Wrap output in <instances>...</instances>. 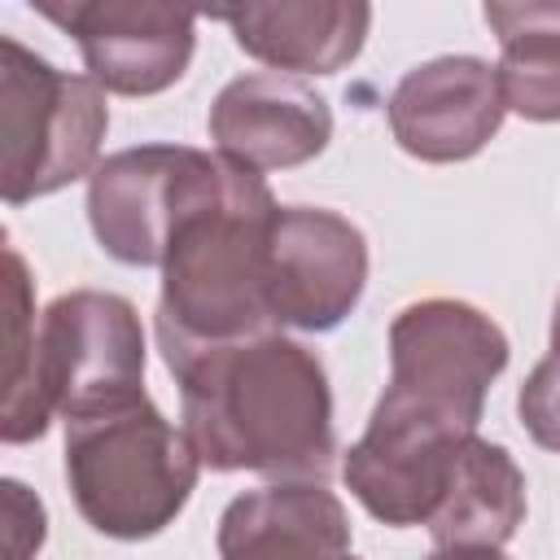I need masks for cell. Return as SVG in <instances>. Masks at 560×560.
I'll return each instance as SVG.
<instances>
[{"mask_svg": "<svg viewBox=\"0 0 560 560\" xmlns=\"http://www.w3.org/2000/svg\"><path fill=\"white\" fill-rule=\"evenodd\" d=\"M179 420L214 472L267 481H328L337 464L332 389L319 354L280 328L166 363Z\"/></svg>", "mask_w": 560, "mask_h": 560, "instance_id": "6da1fadb", "label": "cell"}, {"mask_svg": "<svg viewBox=\"0 0 560 560\" xmlns=\"http://www.w3.org/2000/svg\"><path fill=\"white\" fill-rule=\"evenodd\" d=\"M280 206L262 175L219 158L162 258L153 311L162 363L276 328L267 311V245Z\"/></svg>", "mask_w": 560, "mask_h": 560, "instance_id": "7a4b0ae2", "label": "cell"}, {"mask_svg": "<svg viewBox=\"0 0 560 560\" xmlns=\"http://www.w3.org/2000/svg\"><path fill=\"white\" fill-rule=\"evenodd\" d=\"M201 459L149 394L66 420V486L79 516L118 542L158 538L197 490Z\"/></svg>", "mask_w": 560, "mask_h": 560, "instance_id": "3957f363", "label": "cell"}, {"mask_svg": "<svg viewBox=\"0 0 560 560\" xmlns=\"http://www.w3.org/2000/svg\"><path fill=\"white\" fill-rule=\"evenodd\" d=\"M503 328L472 302L420 298L389 324V385L368 429L394 438H472L508 368Z\"/></svg>", "mask_w": 560, "mask_h": 560, "instance_id": "277c9868", "label": "cell"}, {"mask_svg": "<svg viewBox=\"0 0 560 560\" xmlns=\"http://www.w3.org/2000/svg\"><path fill=\"white\" fill-rule=\"evenodd\" d=\"M144 394V328L122 293L70 289L52 298L35 328V376L18 407L4 411L9 446L48 433V420H79Z\"/></svg>", "mask_w": 560, "mask_h": 560, "instance_id": "5b68a950", "label": "cell"}, {"mask_svg": "<svg viewBox=\"0 0 560 560\" xmlns=\"http://www.w3.org/2000/svg\"><path fill=\"white\" fill-rule=\"evenodd\" d=\"M109 131L105 88L31 52L13 35L0 39V192L4 206H26L70 188L101 162Z\"/></svg>", "mask_w": 560, "mask_h": 560, "instance_id": "8992f818", "label": "cell"}, {"mask_svg": "<svg viewBox=\"0 0 560 560\" xmlns=\"http://www.w3.org/2000/svg\"><path fill=\"white\" fill-rule=\"evenodd\" d=\"M219 153L188 144H136L101 158L88 175V223L122 267H162L171 232L210 188Z\"/></svg>", "mask_w": 560, "mask_h": 560, "instance_id": "52a82bcc", "label": "cell"}, {"mask_svg": "<svg viewBox=\"0 0 560 560\" xmlns=\"http://www.w3.org/2000/svg\"><path fill=\"white\" fill-rule=\"evenodd\" d=\"M368 289V236L337 210L280 206L267 245V311L276 328L332 332Z\"/></svg>", "mask_w": 560, "mask_h": 560, "instance_id": "ba28073f", "label": "cell"}, {"mask_svg": "<svg viewBox=\"0 0 560 560\" xmlns=\"http://www.w3.org/2000/svg\"><path fill=\"white\" fill-rule=\"evenodd\" d=\"M83 52L88 79L114 96H158L175 88L197 52V13L149 0H35Z\"/></svg>", "mask_w": 560, "mask_h": 560, "instance_id": "9c48e42d", "label": "cell"}, {"mask_svg": "<svg viewBox=\"0 0 560 560\" xmlns=\"http://www.w3.org/2000/svg\"><path fill=\"white\" fill-rule=\"evenodd\" d=\"M503 114L499 74L472 52H446L411 66L385 101L398 149L433 166L477 158L499 136Z\"/></svg>", "mask_w": 560, "mask_h": 560, "instance_id": "30bf717a", "label": "cell"}, {"mask_svg": "<svg viewBox=\"0 0 560 560\" xmlns=\"http://www.w3.org/2000/svg\"><path fill=\"white\" fill-rule=\"evenodd\" d=\"M206 131L219 158L254 175L289 171L328 149L332 109L306 79L254 70L223 83V92L206 114Z\"/></svg>", "mask_w": 560, "mask_h": 560, "instance_id": "8fae6325", "label": "cell"}, {"mask_svg": "<svg viewBox=\"0 0 560 560\" xmlns=\"http://www.w3.org/2000/svg\"><path fill=\"white\" fill-rule=\"evenodd\" d=\"M219 560H359L350 512L324 481H271L236 494L214 534Z\"/></svg>", "mask_w": 560, "mask_h": 560, "instance_id": "7c38bea8", "label": "cell"}, {"mask_svg": "<svg viewBox=\"0 0 560 560\" xmlns=\"http://www.w3.org/2000/svg\"><path fill=\"white\" fill-rule=\"evenodd\" d=\"M241 52L271 66L276 74H337L368 39L372 4L363 0H280V4H232L210 9Z\"/></svg>", "mask_w": 560, "mask_h": 560, "instance_id": "4fadbf2b", "label": "cell"}, {"mask_svg": "<svg viewBox=\"0 0 560 560\" xmlns=\"http://www.w3.org/2000/svg\"><path fill=\"white\" fill-rule=\"evenodd\" d=\"M525 521V472L508 446L472 433L455 481L429 521L433 547H508Z\"/></svg>", "mask_w": 560, "mask_h": 560, "instance_id": "5bb4252c", "label": "cell"}, {"mask_svg": "<svg viewBox=\"0 0 560 560\" xmlns=\"http://www.w3.org/2000/svg\"><path fill=\"white\" fill-rule=\"evenodd\" d=\"M486 26L499 35V92L525 122H560V0L486 4Z\"/></svg>", "mask_w": 560, "mask_h": 560, "instance_id": "9a60e30c", "label": "cell"}, {"mask_svg": "<svg viewBox=\"0 0 560 560\" xmlns=\"http://www.w3.org/2000/svg\"><path fill=\"white\" fill-rule=\"evenodd\" d=\"M516 416H521V429H525L542 451H556V455H560V359H556V354H547V359L521 381Z\"/></svg>", "mask_w": 560, "mask_h": 560, "instance_id": "2e32d148", "label": "cell"}, {"mask_svg": "<svg viewBox=\"0 0 560 560\" xmlns=\"http://www.w3.org/2000/svg\"><path fill=\"white\" fill-rule=\"evenodd\" d=\"M0 490H4V547H9V560H31L44 547V534H48L44 503L13 477H4Z\"/></svg>", "mask_w": 560, "mask_h": 560, "instance_id": "e0dca14e", "label": "cell"}, {"mask_svg": "<svg viewBox=\"0 0 560 560\" xmlns=\"http://www.w3.org/2000/svg\"><path fill=\"white\" fill-rule=\"evenodd\" d=\"M424 560H508L503 547H433Z\"/></svg>", "mask_w": 560, "mask_h": 560, "instance_id": "ac0fdd59", "label": "cell"}, {"mask_svg": "<svg viewBox=\"0 0 560 560\" xmlns=\"http://www.w3.org/2000/svg\"><path fill=\"white\" fill-rule=\"evenodd\" d=\"M551 354L560 359V298H556V306H551Z\"/></svg>", "mask_w": 560, "mask_h": 560, "instance_id": "d6986e66", "label": "cell"}]
</instances>
